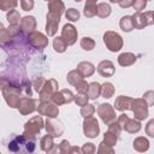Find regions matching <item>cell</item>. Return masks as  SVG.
Instances as JSON below:
<instances>
[{
  "instance_id": "obj_1",
  "label": "cell",
  "mask_w": 154,
  "mask_h": 154,
  "mask_svg": "<svg viewBox=\"0 0 154 154\" xmlns=\"http://www.w3.org/2000/svg\"><path fill=\"white\" fill-rule=\"evenodd\" d=\"M48 6V14H47V25H46V30L48 32V35H54L57 32L59 22H60V16L63 13V11L65 10L64 2L63 1H49L47 4Z\"/></svg>"
},
{
  "instance_id": "obj_2",
  "label": "cell",
  "mask_w": 154,
  "mask_h": 154,
  "mask_svg": "<svg viewBox=\"0 0 154 154\" xmlns=\"http://www.w3.org/2000/svg\"><path fill=\"white\" fill-rule=\"evenodd\" d=\"M7 147L13 154H30L35 149V140L32 137H28V135L18 136L14 137Z\"/></svg>"
},
{
  "instance_id": "obj_3",
  "label": "cell",
  "mask_w": 154,
  "mask_h": 154,
  "mask_svg": "<svg viewBox=\"0 0 154 154\" xmlns=\"http://www.w3.org/2000/svg\"><path fill=\"white\" fill-rule=\"evenodd\" d=\"M103 42L108 47V49L112 52L119 51L122 48V45H123L122 37L117 32H113V31H107L103 35Z\"/></svg>"
},
{
  "instance_id": "obj_4",
  "label": "cell",
  "mask_w": 154,
  "mask_h": 154,
  "mask_svg": "<svg viewBox=\"0 0 154 154\" xmlns=\"http://www.w3.org/2000/svg\"><path fill=\"white\" fill-rule=\"evenodd\" d=\"M61 38L65 40L66 45H72L75 43L76 38H77V31L76 28L71 24H65L61 31Z\"/></svg>"
},
{
  "instance_id": "obj_5",
  "label": "cell",
  "mask_w": 154,
  "mask_h": 154,
  "mask_svg": "<svg viewBox=\"0 0 154 154\" xmlns=\"http://www.w3.org/2000/svg\"><path fill=\"white\" fill-rule=\"evenodd\" d=\"M84 134L88 137H96L99 134V125L95 118H89L84 122Z\"/></svg>"
},
{
  "instance_id": "obj_6",
  "label": "cell",
  "mask_w": 154,
  "mask_h": 154,
  "mask_svg": "<svg viewBox=\"0 0 154 154\" xmlns=\"http://www.w3.org/2000/svg\"><path fill=\"white\" fill-rule=\"evenodd\" d=\"M34 123H35V124H32L31 120L26 123V125H25V131H26V132L29 131V132L36 134V132H38V131L41 130V126H42V119H41L40 117H36V118H34Z\"/></svg>"
},
{
  "instance_id": "obj_7",
  "label": "cell",
  "mask_w": 154,
  "mask_h": 154,
  "mask_svg": "<svg viewBox=\"0 0 154 154\" xmlns=\"http://www.w3.org/2000/svg\"><path fill=\"white\" fill-rule=\"evenodd\" d=\"M111 13V6L107 2H99L96 4V14L101 18L108 17Z\"/></svg>"
},
{
  "instance_id": "obj_8",
  "label": "cell",
  "mask_w": 154,
  "mask_h": 154,
  "mask_svg": "<svg viewBox=\"0 0 154 154\" xmlns=\"http://www.w3.org/2000/svg\"><path fill=\"white\" fill-rule=\"evenodd\" d=\"M97 70H99V72H100L102 76H111V75H113V72H114L113 64H112L111 61H102V63H100Z\"/></svg>"
},
{
  "instance_id": "obj_9",
  "label": "cell",
  "mask_w": 154,
  "mask_h": 154,
  "mask_svg": "<svg viewBox=\"0 0 154 154\" xmlns=\"http://www.w3.org/2000/svg\"><path fill=\"white\" fill-rule=\"evenodd\" d=\"M20 25H22V30L24 31H28V30H34L35 26H36V20L32 16H29V17H24L20 22Z\"/></svg>"
},
{
  "instance_id": "obj_10",
  "label": "cell",
  "mask_w": 154,
  "mask_h": 154,
  "mask_svg": "<svg viewBox=\"0 0 154 154\" xmlns=\"http://www.w3.org/2000/svg\"><path fill=\"white\" fill-rule=\"evenodd\" d=\"M96 14V1L88 0L84 5V16L85 17H94Z\"/></svg>"
},
{
  "instance_id": "obj_11",
  "label": "cell",
  "mask_w": 154,
  "mask_h": 154,
  "mask_svg": "<svg viewBox=\"0 0 154 154\" xmlns=\"http://www.w3.org/2000/svg\"><path fill=\"white\" fill-rule=\"evenodd\" d=\"M99 113H100V116H101V118H102V120L105 122V123H108V122H111V119L108 118V116L107 114H111V116H113V111H112V108L109 107V105H101L100 106V108H99Z\"/></svg>"
},
{
  "instance_id": "obj_12",
  "label": "cell",
  "mask_w": 154,
  "mask_h": 154,
  "mask_svg": "<svg viewBox=\"0 0 154 154\" xmlns=\"http://www.w3.org/2000/svg\"><path fill=\"white\" fill-rule=\"evenodd\" d=\"M120 28L124 31H130L134 28V23H132V17L131 16H124L120 19Z\"/></svg>"
},
{
  "instance_id": "obj_13",
  "label": "cell",
  "mask_w": 154,
  "mask_h": 154,
  "mask_svg": "<svg viewBox=\"0 0 154 154\" xmlns=\"http://www.w3.org/2000/svg\"><path fill=\"white\" fill-rule=\"evenodd\" d=\"M135 61V57L130 53H123L119 55V64L125 66V65H130Z\"/></svg>"
},
{
  "instance_id": "obj_14",
  "label": "cell",
  "mask_w": 154,
  "mask_h": 154,
  "mask_svg": "<svg viewBox=\"0 0 154 154\" xmlns=\"http://www.w3.org/2000/svg\"><path fill=\"white\" fill-rule=\"evenodd\" d=\"M134 147H135L137 150L143 152V150H147V149H148L149 143H148V141H147L146 138L140 137V138H137V140L134 142Z\"/></svg>"
},
{
  "instance_id": "obj_15",
  "label": "cell",
  "mask_w": 154,
  "mask_h": 154,
  "mask_svg": "<svg viewBox=\"0 0 154 154\" xmlns=\"http://www.w3.org/2000/svg\"><path fill=\"white\" fill-rule=\"evenodd\" d=\"M19 18H20V16H19V13H18L17 10H11V11L7 13V20H8L10 24H12V25L19 24Z\"/></svg>"
},
{
  "instance_id": "obj_16",
  "label": "cell",
  "mask_w": 154,
  "mask_h": 154,
  "mask_svg": "<svg viewBox=\"0 0 154 154\" xmlns=\"http://www.w3.org/2000/svg\"><path fill=\"white\" fill-rule=\"evenodd\" d=\"M78 70L82 71L84 76H90L94 72V66L90 63H81L78 65Z\"/></svg>"
},
{
  "instance_id": "obj_17",
  "label": "cell",
  "mask_w": 154,
  "mask_h": 154,
  "mask_svg": "<svg viewBox=\"0 0 154 154\" xmlns=\"http://www.w3.org/2000/svg\"><path fill=\"white\" fill-rule=\"evenodd\" d=\"M18 5L17 1H7V0H0V10L7 11V10H14V7Z\"/></svg>"
},
{
  "instance_id": "obj_18",
  "label": "cell",
  "mask_w": 154,
  "mask_h": 154,
  "mask_svg": "<svg viewBox=\"0 0 154 154\" xmlns=\"http://www.w3.org/2000/svg\"><path fill=\"white\" fill-rule=\"evenodd\" d=\"M65 17L71 22H76L79 19V12L76 8H69L65 13Z\"/></svg>"
},
{
  "instance_id": "obj_19",
  "label": "cell",
  "mask_w": 154,
  "mask_h": 154,
  "mask_svg": "<svg viewBox=\"0 0 154 154\" xmlns=\"http://www.w3.org/2000/svg\"><path fill=\"white\" fill-rule=\"evenodd\" d=\"M94 45H95V43H94V41H93L90 37H83L82 41H81V46H82L84 49H87V51L93 49Z\"/></svg>"
},
{
  "instance_id": "obj_20",
  "label": "cell",
  "mask_w": 154,
  "mask_h": 154,
  "mask_svg": "<svg viewBox=\"0 0 154 154\" xmlns=\"http://www.w3.org/2000/svg\"><path fill=\"white\" fill-rule=\"evenodd\" d=\"M54 48H55V51H58V52H64V51H65L66 43L64 42V40H63L61 37H57V38L54 40Z\"/></svg>"
},
{
  "instance_id": "obj_21",
  "label": "cell",
  "mask_w": 154,
  "mask_h": 154,
  "mask_svg": "<svg viewBox=\"0 0 154 154\" xmlns=\"http://www.w3.org/2000/svg\"><path fill=\"white\" fill-rule=\"evenodd\" d=\"M100 93V88H99V84L97 83H91L90 84V93H89V96L91 99H96L97 95Z\"/></svg>"
},
{
  "instance_id": "obj_22",
  "label": "cell",
  "mask_w": 154,
  "mask_h": 154,
  "mask_svg": "<svg viewBox=\"0 0 154 154\" xmlns=\"http://www.w3.org/2000/svg\"><path fill=\"white\" fill-rule=\"evenodd\" d=\"M112 93H113V87H112V84H111V83H105V84H103V89H102V95H103V97H111Z\"/></svg>"
},
{
  "instance_id": "obj_23",
  "label": "cell",
  "mask_w": 154,
  "mask_h": 154,
  "mask_svg": "<svg viewBox=\"0 0 154 154\" xmlns=\"http://www.w3.org/2000/svg\"><path fill=\"white\" fill-rule=\"evenodd\" d=\"M19 4H20V6L24 11H30L34 7V1H31V0H23Z\"/></svg>"
},
{
  "instance_id": "obj_24",
  "label": "cell",
  "mask_w": 154,
  "mask_h": 154,
  "mask_svg": "<svg viewBox=\"0 0 154 154\" xmlns=\"http://www.w3.org/2000/svg\"><path fill=\"white\" fill-rule=\"evenodd\" d=\"M146 5H147V1H143V0H136V1H134V4H132L134 8L137 10L138 12H140L141 10H144Z\"/></svg>"
},
{
  "instance_id": "obj_25",
  "label": "cell",
  "mask_w": 154,
  "mask_h": 154,
  "mask_svg": "<svg viewBox=\"0 0 154 154\" xmlns=\"http://www.w3.org/2000/svg\"><path fill=\"white\" fill-rule=\"evenodd\" d=\"M95 150V147L93 143H85L83 147V153L84 154H93Z\"/></svg>"
},
{
  "instance_id": "obj_26",
  "label": "cell",
  "mask_w": 154,
  "mask_h": 154,
  "mask_svg": "<svg viewBox=\"0 0 154 154\" xmlns=\"http://www.w3.org/2000/svg\"><path fill=\"white\" fill-rule=\"evenodd\" d=\"M93 112H94V107H93L91 105H87V107L82 108V111H81V113H82L84 117H89Z\"/></svg>"
},
{
  "instance_id": "obj_27",
  "label": "cell",
  "mask_w": 154,
  "mask_h": 154,
  "mask_svg": "<svg viewBox=\"0 0 154 154\" xmlns=\"http://www.w3.org/2000/svg\"><path fill=\"white\" fill-rule=\"evenodd\" d=\"M99 154H113V150L108 147H106V149H105V143H101V146L99 148Z\"/></svg>"
},
{
  "instance_id": "obj_28",
  "label": "cell",
  "mask_w": 154,
  "mask_h": 154,
  "mask_svg": "<svg viewBox=\"0 0 154 154\" xmlns=\"http://www.w3.org/2000/svg\"><path fill=\"white\" fill-rule=\"evenodd\" d=\"M87 100H88V96H84V95H78V97H76V102L81 106H84Z\"/></svg>"
},
{
  "instance_id": "obj_29",
  "label": "cell",
  "mask_w": 154,
  "mask_h": 154,
  "mask_svg": "<svg viewBox=\"0 0 154 154\" xmlns=\"http://www.w3.org/2000/svg\"><path fill=\"white\" fill-rule=\"evenodd\" d=\"M118 4H119V6L120 7H129V6H132V4H134V1H118Z\"/></svg>"
}]
</instances>
